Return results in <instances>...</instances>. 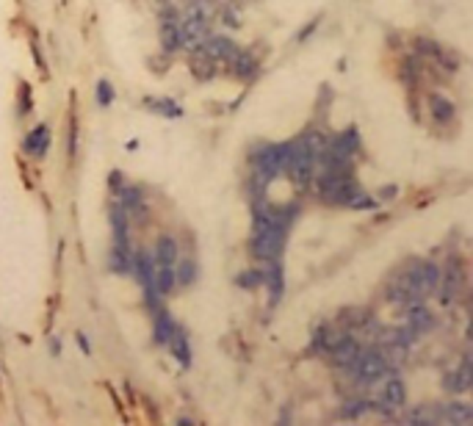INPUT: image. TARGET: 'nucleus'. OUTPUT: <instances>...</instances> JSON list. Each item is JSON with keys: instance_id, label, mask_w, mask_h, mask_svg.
<instances>
[{"instance_id": "obj_1", "label": "nucleus", "mask_w": 473, "mask_h": 426, "mask_svg": "<svg viewBox=\"0 0 473 426\" xmlns=\"http://www.w3.org/2000/svg\"><path fill=\"white\" fill-rule=\"evenodd\" d=\"M349 368H352V374H354V379H357V382H376V379H382V376H385V371H388V360H385V354H382V352H365V354L360 352Z\"/></svg>"}, {"instance_id": "obj_2", "label": "nucleus", "mask_w": 473, "mask_h": 426, "mask_svg": "<svg viewBox=\"0 0 473 426\" xmlns=\"http://www.w3.org/2000/svg\"><path fill=\"white\" fill-rule=\"evenodd\" d=\"M407 274L415 283V288H418L421 296H432L440 288V269L434 263H421L418 269H410Z\"/></svg>"}, {"instance_id": "obj_3", "label": "nucleus", "mask_w": 473, "mask_h": 426, "mask_svg": "<svg viewBox=\"0 0 473 426\" xmlns=\"http://www.w3.org/2000/svg\"><path fill=\"white\" fill-rule=\"evenodd\" d=\"M432 324H434V316L423 307V305H418V302H412V305H407V327L412 329V332H429L432 329Z\"/></svg>"}, {"instance_id": "obj_4", "label": "nucleus", "mask_w": 473, "mask_h": 426, "mask_svg": "<svg viewBox=\"0 0 473 426\" xmlns=\"http://www.w3.org/2000/svg\"><path fill=\"white\" fill-rule=\"evenodd\" d=\"M382 401H385L388 407H404V404H407V387H404V382H401L399 376H390V379L385 382V387H382Z\"/></svg>"}, {"instance_id": "obj_5", "label": "nucleus", "mask_w": 473, "mask_h": 426, "mask_svg": "<svg viewBox=\"0 0 473 426\" xmlns=\"http://www.w3.org/2000/svg\"><path fill=\"white\" fill-rule=\"evenodd\" d=\"M48 141H50V136H48V125H39L34 133H28V139H26V152L28 155H34V158H45V152H48Z\"/></svg>"}, {"instance_id": "obj_6", "label": "nucleus", "mask_w": 473, "mask_h": 426, "mask_svg": "<svg viewBox=\"0 0 473 426\" xmlns=\"http://www.w3.org/2000/svg\"><path fill=\"white\" fill-rule=\"evenodd\" d=\"M172 288H174V269L172 266H155L152 269V291L158 296H166V294H172Z\"/></svg>"}, {"instance_id": "obj_7", "label": "nucleus", "mask_w": 473, "mask_h": 426, "mask_svg": "<svg viewBox=\"0 0 473 426\" xmlns=\"http://www.w3.org/2000/svg\"><path fill=\"white\" fill-rule=\"evenodd\" d=\"M174 263H177V244L174 239L161 236L155 247V266H174Z\"/></svg>"}, {"instance_id": "obj_8", "label": "nucleus", "mask_w": 473, "mask_h": 426, "mask_svg": "<svg viewBox=\"0 0 473 426\" xmlns=\"http://www.w3.org/2000/svg\"><path fill=\"white\" fill-rule=\"evenodd\" d=\"M166 346L172 349V354H174L183 365H188V363H191V349H188V341H185V335H183V329H180V327H174V329H172V335H169Z\"/></svg>"}, {"instance_id": "obj_9", "label": "nucleus", "mask_w": 473, "mask_h": 426, "mask_svg": "<svg viewBox=\"0 0 473 426\" xmlns=\"http://www.w3.org/2000/svg\"><path fill=\"white\" fill-rule=\"evenodd\" d=\"M230 64V70L239 75V78H252V72H255V61H252V56L247 53V50H235V56L227 61Z\"/></svg>"}, {"instance_id": "obj_10", "label": "nucleus", "mask_w": 473, "mask_h": 426, "mask_svg": "<svg viewBox=\"0 0 473 426\" xmlns=\"http://www.w3.org/2000/svg\"><path fill=\"white\" fill-rule=\"evenodd\" d=\"M429 105H432V114H434V119L437 122H451L454 119V114H456V108H454V103L451 100H445V97H440V94H429Z\"/></svg>"}, {"instance_id": "obj_11", "label": "nucleus", "mask_w": 473, "mask_h": 426, "mask_svg": "<svg viewBox=\"0 0 473 426\" xmlns=\"http://www.w3.org/2000/svg\"><path fill=\"white\" fill-rule=\"evenodd\" d=\"M440 418H445V420H451V423H470V420H473V409H470L467 404H462V401H451V404L440 412Z\"/></svg>"}, {"instance_id": "obj_12", "label": "nucleus", "mask_w": 473, "mask_h": 426, "mask_svg": "<svg viewBox=\"0 0 473 426\" xmlns=\"http://www.w3.org/2000/svg\"><path fill=\"white\" fill-rule=\"evenodd\" d=\"M445 387H448L451 393H465V390L470 387V365H467V363H462V368H459V371L448 374Z\"/></svg>"}, {"instance_id": "obj_13", "label": "nucleus", "mask_w": 473, "mask_h": 426, "mask_svg": "<svg viewBox=\"0 0 473 426\" xmlns=\"http://www.w3.org/2000/svg\"><path fill=\"white\" fill-rule=\"evenodd\" d=\"M161 45H163V50L166 53H172V50H177L183 42H180V31H177V23H166L163 28H161Z\"/></svg>"}, {"instance_id": "obj_14", "label": "nucleus", "mask_w": 473, "mask_h": 426, "mask_svg": "<svg viewBox=\"0 0 473 426\" xmlns=\"http://www.w3.org/2000/svg\"><path fill=\"white\" fill-rule=\"evenodd\" d=\"M194 280H197V263L194 261H180V266L174 269V283L191 285Z\"/></svg>"}, {"instance_id": "obj_15", "label": "nucleus", "mask_w": 473, "mask_h": 426, "mask_svg": "<svg viewBox=\"0 0 473 426\" xmlns=\"http://www.w3.org/2000/svg\"><path fill=\"white\" fill-rule=\"evenodd\" d=\"M111 100H114L111 83H108V81H100V83H97V103H100V105H108Z\"/></svg>"}, {"instance_id": "obj_16", "label": "nucleus", "mask_w": 473, "mask_h": 426, "mask_svg": "<svg viewBox=\"0 0 473 426\" xmlns=\"http://www.w3.org/2000/svg\"><path fill=\"white\" fill-rule=\"evenodd\" d=\"M31 108H34L31 92H28V86H23V92H20V116H26V114H28Z\"/></svg>"}]
</instances>
